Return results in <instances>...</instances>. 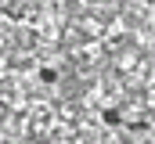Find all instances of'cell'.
Segmentation results:
<instances>
[{"label":"cell","mask_w":155,"mask_h":144,"mask_svg":"<svg viewBox=\"0 0 155 144\" xmlns=\"http://www.w3.org/2000/svg\"><path fill=\"white\" fill-rule=\"evenodd\" d=\"M40 83H47V87L58 83V69L54 65H40Z\"/></svg>","instance_id":"6da1fadb"},{"label":"cell","mask_w":155,"mask_h":144,"mask_svg":"<svg viewBox=\"0 0 155 144\" xmlns=\"http://www.w3.org/2000/svg\"><path fill=\"white\" fill-rule=\"evenodd\" d=\"M101 119H105V123H108V126H119V123H123V115H119V112H112V108H108V112H105V115H101Z\"/></svg>","instance_id":"7a4b0ae2"}]
</instances>
